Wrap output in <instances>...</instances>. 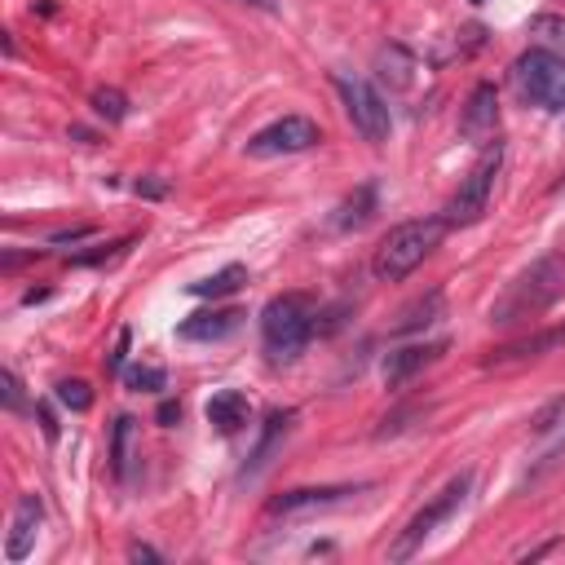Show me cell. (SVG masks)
Here are the masks:
<instances>
[{"label":"cell","mask_w":565,"mask_h":565,"mask_svg":"<svg viewBox=\"0 0 565 565\" xmlns=\"http://www.w3.org/2000/svg\"><path fill=\"white\" fill-rule=\"evenodd\" d=\"M561 297H565V256L548 252V256L530 261L504 288V297L490 305V327H500V331L526 327L539 314H548Z\"/></svg>","instance_id":"1"},{"label":"cell","mask_w":565,"mask_h":565,"mask_svg":"<svg viewBox=\"0 0 565 565\" xmlns=\"http://www.w3.org/2000/svg\"><path fill=\"white\" fill-rule=\"evenodd\" d=\"M447 230H451V226H447L442 217H415V222L393 226V230L380 239L376 256H372V274H376L380 282H402L406 274H415L424 261L438 252V243H442Z\"/></svg>","instance_id":"2"},{"label":"cell","mask_w":565,"mask_h":565,"mask_svg":"<svg viewBox=\"0 0 565 565\" xmlns=\"http://www.w3.org/2000/svg\"><path fill=\"white\" fill-rule=\"evenodd\" d=\"M318 331V305L305 292H288V297H274L261 310V336H265V353L269 363H297L305 344Z\"/></svg>","instance_id":"3"},{"label":"cell","mask_w":565,"mask_h":565,"mask_svg":"<svg viewBox=\"0 0 565 565\" xmlns=\"http://www.w3.org/2000/svg\"><path fill=\"white\" fill-rule=\"evenodd\" d=\"M468 490H473V473H460V477H451L429 504H424L411 522H406V530L389 543V561H411L424 543L434 539V530L442 526V522H451L460 508H464V500H468Z\"/></svg>","instance_id":"4"},{"label":"cell","mask_w":565,"mask_h":565,"mask_svg":"<svg viewBox=\"0 0 565 565\" xmlns=\"http://www.w3.org/2000/svg\"><path fill=\"white\" fill-rule=\"evenodd\" d=\"M500 168H504V141H494V147L468 168V177H460V190H455V194L447 199V208H442V222L455 226V230L481 222L486 208H490V194H494V177H500Z\"/></svg>","instance_id":"5"},{"label":"cell","mask_w":565,"mask_h":565,"mask_svg":"<svg viewBox=\"0 0 565 565\" xmlns=\"http://www.w3.org/2000/svg\"><path fill=\"white\" fill-rule=\"evenodd\" d=\"M513 85L522 93V102L530 106H548V111H565V58L530 45L517 62H513Z\"/></svg>","instance_id":"6"},{"label":"cell","mask_w":565,"mask_h":565,"mask_svg":"<svg viewBox=\"0 0 565 565\" xmlns=\"http://www.w3.org/2000/svg\"><path fill=\"white\" fill-rule=\"evenodd\" d=\"M340 102H344V115L353 120V128L363 133V141H372V147H385L389 133H393V115L385 106V98L367 85V80H353V76H331Z\"/></svg>","instance_id":"7"},{"label":"cell","mask_w":565,"mask_h":565,"mask_svg":"<svg viewBox=\"0 0 565 565\" xmlns=\"http://www.w3.org/2000/svg\"><path fill=\"white\" fill-rule=\"evenodd\" d=\"M323 141L318 124L310 115H282L274 124H265L261 133H252L248 141V155L256 160H274V155H301V151H314Z\"/></svg>","instance_id":"8"},{"label":"cell","mask_w":565,"mask_h":565,"mask_svg":"<svg viewBox=\"0 0 565 565\" xmlns=\"http://www.w3.org/2000/svg\"><path fill=\"white\" fill-rule=\"evenodd\" d=\"M367 486H301V490H282L265 504V517L269 522H292V517H310V513H327L336 504H344L349 494H359Z\"/></svg>","instance_id":"9"},{"label":"cell","mask_w":565,"mask_h":565,"mask_svg":"<svg viewBox=\"0 0 565 565\" xmlns=\"http://www.w3.org/2000/svg\"><path fill=\"white\" fill-rule=\"evenodd\" d=\"M460 133H464L468 141H477V147H486V141L500 133V93H494L490 80H481V85L468 93V102H464V111H460Z\"/></svg>","instance_id":"10"},{"label":"cell","mask_w":565,"mask_h":565,"mask_svg":"<svg viewBox=\"0 0 565 565\" xmlns=\"http://www.w3.org/2000/svg\"><path fill=\"white\" fill-rule=\"evenodd\" d=\"M447 353V340H434V344H406V349H393L389 359H385V385L398 393L406 389L424 367H434L438 359Z\"/></svg>","instance_id":"11"},{"label":"cell","mask_w":565,"mask_h":565,"mask_svg":"<svg viewBox=\"0 0 565 565\" xmlns=\"http://www.w3.org/2000/svg\"><path fill=\"white\" fill-rule=\"evenodd\" d=\"M552 349H565V323L548 327V331H530V336H517L500 349L486 353V367H500V363H522V359H543Z\"/></svg>","instance_id":"12"},{"label":"cell","mask_w":565,"mask_h":565,"mask_svg":"<svg viewBox=\"0 0 565 565\" xmlns=\"http://www.w3.org/2000/svg\"><path fill=\"white\" fill-rule=\"evenodd\" d=\"M40 522H45V504H40V494H23V500L14 504V522H10V539H5V556H10L14 565L32 556Z\"/></svg>","instance_id":"13"},{"label":"cell","mask_w":565,"mask_h":565,"mask_svg":"<svg viewBox=\"0 0 565 565\" xmlns=\"http://www.w3.org/2000/svg\"><path fill=\"white\" fill-rule=\"evenodd\" d=\"M239 323H243V310H235V305L230 310H199L177 327V336L194 340V344H208V340H226L230 331H239Z\"/></svg>","instance_id":"14"},{"label":"cell","mask_w":565,"mask_h":565,"mask_svg":"<svg viewBox=\"0 0 565 565\" xmlns=\"http://www.w3.org/2000/svg\"><path fill=\"white\" fill-rule=\"evenodd\" d=\"M248 419H252V402H248L239 389L212 393V402H208V424H212V429H217L222 438H235L239 429H248Z\"/></svg>","instance_id":"15"},{"label":"cell","mask_w":565,"mask_h":565,"mask_svg":"<svg viewBox=\"0 0 565 565\" xmlns=\"http://www.w3.org/2000/svg\"><path fill=\"white\" fill-rule=\"evenodd\" d=\"M376 76H380V85H389V89H411V80H415V58L402 49V45H385L380 53H376Z\"/></svg>","instance_id":"16"},{"label":"cell","mask_w":565,"mask_h":565,"mask_svg":"<svg viewBox=\"0 0 565 565\" xmlns=\"http://www.w3.org/2000/svg\"><path fill=\"white\" fill-rule=\"evenodd\" d=\"M292 419H297V411H274L269 419H265V434H261V442H256V451H252V460H248V468H243V477H256L265 464H269V455H274V447L292 434Z\"/></svg>","instance_id":"17"},{"label":"cell","mask_w":565,"mask_h":565,"mask_svg":"<svg viewBox=\"0 0 565 565\" xmlns=\"http://www.w3.org/2000/svg\"><path fill=\"white\" fill-rule=\"evenodd\" d=\"M376 217V186H359L340 208H336V230H363Z\"/></svg>","instance_id":"18"},{"label":"cell","mask_w":565,"mask_h":565,"mask_svg":"<svg viewBox=\"0 0 565 565\" xmlns=\"http://www.w3.org/2000/svg\"><path fill=\"white\" fill-rule=\"evenodd\" d=\"M442 318V292H429V297H419V301H411L402 314H398V323L389 327L393 336H411V331H424V327H434Z\"/></svg>","instance_id":"19"},{"label":"cell","mask_w":565,"mask_h":565,"mask_svg":"<svg viewBox=\"0 0 565 565\" xmlns=\"http://www.w3.org/2000/svg\"><path fill=\"white\" fill-rule=\"evenodd\" d=\"M243 282H248V269H243V265H226V269H217V274L190 282V297H199V301H222V297H235Z\"/></svg>","instance_id":"20"},{"label":"cell","mask_w":565,"mask_h":565,"mask_svg":"<svg viewBox=\"0 0 565 565\" xmlns=\"http://www.w3.org/2000/svg\"><path fill=\"white\" fill-rule=\"evenodd\" d=\"M128 464H133V415H120L111 424V473H115V481L128 477Z\"/></svg>","instance_id":"21"},{"label":"cell","mask_w":565,"mask_h":565,"mask_svg":"<svg viewBox=\"0 0 565 565\" xmlns=\"http://www.w3.org/2000/svg\"><path fill=\"white\" fill-rule=\"evenodd\" d=\"M530 40L561 58L565 53V18L561 14H535L530 18Z\"/></svg>","instance_id":"22"},{"label":"cell","mask_w":565,"mask_h":565,"mask_svg":"<svg viewBox=\"0 0 565 565\" xmlns=\"http://www.w3.org/2000/svg\"><path fill=\"white\" fill-rule=\"evenodd\" d=\"M124 385L133 393H164L168 389V372L164 367H128L124 372Z\"/></svg>","instance_id":"23"},{"label":"cell","mask_w":565,"mask_h":565,"mask_svg":"<svg viewBox=\"0 0 565 565\" xmlns=\"http://www.w3.org/2000/svg\"><path fill=\"white\" fill-rule=\"evenodd\" d=\"M93 115L98 120H106V124H120L124 115H128V98L120 93V89H93Z\"/></svg>","instance_id":"24"},{"label":"cell","mask_w":565,"mask_h":565,"mask_svg":"<svg viewBox=\"0 0 565 565\" xmlns=\"http://www.w3.org/2000/svg\"><path fill=\"white\" fill-rule=\"evenodd\" d=\"M58 402H62L66 411H89V406H93V389H89L85 380H62V385H58Z\"/></svg>","instance_id":"25"},{"label":"cell","mask_w":565,"mask_h":565,"mask_svg":"<svg viewBox=\"0 0 565 565\" xmlns=\"http://www.w3.org/2000/svg\"><path fill=\"white\" fill-rule=\"evenodd\" d=\"M561 424H565V398H552L535 419H530V429L539 434V438H548V434H556L561 429Z\"/></svg>","instance_id":"26"},{"label":"cell","mask_w":565,"mask_h":565,"mask_svg":"<svg viewBox=\"0 0 565 565\" xmlns=\"http://www.w3.org/2000/svg\"><path fill=\"white\" fill-rule=\"evenodd\" d=\"M561 460H565V429H556V438H552V447H548V451L539 455V464L530 468V481H535V477H543L548 468H556Z\"/></svg>","instance_id":"27"},{"label":"cell","mask_w":565,"mask_h":565,"mask_svg":"<svg viewBox=\"0 0 565 565\" xmlns=\"http://www.w3.org/2000/svg\"><path fill=\"white\" fill-rule=\"evenodd\" d=\"M128 344H133V331H128V327H120V336H115V349L106 353V376H120V372H124V359H128Z\"/></svg>","instance_id":"28"},{"label":"cell","mask_w":565,"mask_h":565,"mask_svg":"<svg viewBox=\"0 0 565 565\" xmlns=\"http://www.w3.org/2000/svg\"><path fill=\"white\" fill-rule=\"evenodd\" d=\"M0 380H5V406H10V411H23V385H18V376L5 372Z\"/></svg>","instance_id":"29"},{"label":"cell","mask_w":565,"mask_h":565,"mask_svg":"<svg viewBox=\"0 0 565 565\" xmlns=\"http://www.w3.org/2000/svg\"><path fill=\"white\" fill-rule=\"evenodd\" d=\"M89 235H93V226H76V230H58V235H49V243L62 248V243H80V239H89Z\"/></svg>","instance_id":"30"},{"label":"cell","mask_w":565,"mask_h":565,"mask_svg":"<svg viewBox=\"0 0 565 565\" xmlns=\"http://www.w3.org/2000/svg\"><path fill=\"white\" fill-rule=\"evenodd\" d=\"M36 415H40V429H45V438H49V442H58V419H53V406H49V402H40V406H36Z\"/></svg>","instance_id":"31"},{"label":"cell","mask_w":565,"mask_h":565,"mask_svg":"<svg viewBox=\"0 0 565 565\" xmlns=\"http://www.w3.org/2000/svg\"><path fill=\"white\" fill-rule=\"evenodd\" d=\"M137 194H147V199H160V194H168V181H155V177H141L137 186H133Z\"/></svg>","instance_id":"32"},{"label":"cell","mask_w":565,"mask_h":565,"mask_svg":"<svg viewBox=\"0 0 565 565\" xmlns=\"http://www.w3.org/2000/svg\"><path fill=\"white\" fill-rule=\"evenodd\" d=\"M128 556H133V561H160V552H155V548H147V543H133V548H128Z\"/></svg>","instance_id":"33"},{"label":"cell","mask_w":565,"mask_h":565,"mask_svg":"<svg viewBox=\"0 0 565 565\" xmlns=\"http://www.w3.org/2000/svg\"><path fill=\"white\" fill-rule=\"evenodd\" d=\"M181 419V402H164L160 406V424H177Z\"/></svg>","instance_id":"34"},{"label":"cell","mask_w":565,"mask_h":565,"mask_svg":"<svg viewBox=\"0 0 565 565\" xmlns=\"http://www.w3.org/2000/svg\"><path fill=\"white\" fill-rule=\"evenodd\" d=\"M552 548H556V539H552V543H539V548H530V552H522V561H539V556H548Z\"/></svg>","instance_id":"35"},{"label":"cell","mask_w":565,"mask_h":565,"mask_svg":"<svg viewBox=\"0 0 565 565\" xmlns=\"http://www.w3.org/2000/svg\"><path fill=\"white\" fill-rule=\"evenodd\" d=\"M243 5H256V10H274L278 0H243Z\"/></svg>","instance_id":"36"},{"label":"cell","mask_w":565,"mask_h":565,"mask_svg":"<svg viewBox=\"0 0 565 565\" xmlns=\"http://www.w3.org/2000/svg\"><path fill=\"white\" fill-rule=\"evenodd\" d=\"M561 115H565V111H561Z\"/></svg>","instance_id":"37"}]
</instances>
